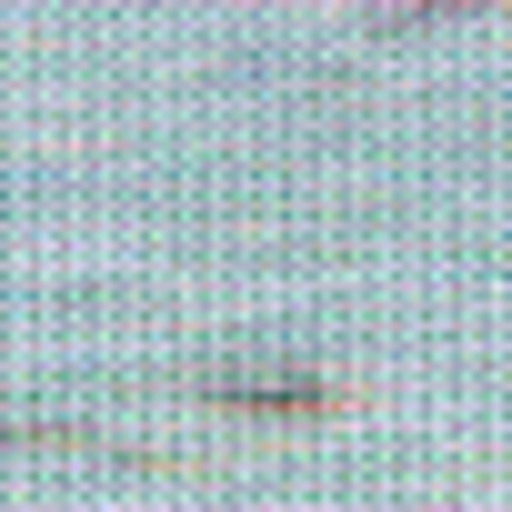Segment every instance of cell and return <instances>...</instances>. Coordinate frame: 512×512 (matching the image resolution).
<instances>
[{
    "label": "cell",
    "mask_w": 512,
    "mask_h": 512,
    "mask_svg": "<svg viewBox=\"0 0 512 512\" xmlns=\"http://www.w3.org/2000/svg\"><path fill=\"white\" fill-rule=\"evenodd\" d=\"M442 11H462V0H402V21H392V31H422V21H442Z\"/></svg>",
    "instance_id": "7a4b0ae2"
},
{
    "label": "cell",
    "mask_w": 512,
    "mask_h": 512,
    "mask_svg": "<svg viewBox=\"0 0 512 512\" xmlns=\"http://www.w3.org/2000/svg\"><path fill=\"white\" fill-rule=\"evenodd\" d=\"M201 402L262 412V422H322V412H332V382H322V372H211Z\"/></svg>",
    "instance_id": "6da1fadb"
}]
</instances>
